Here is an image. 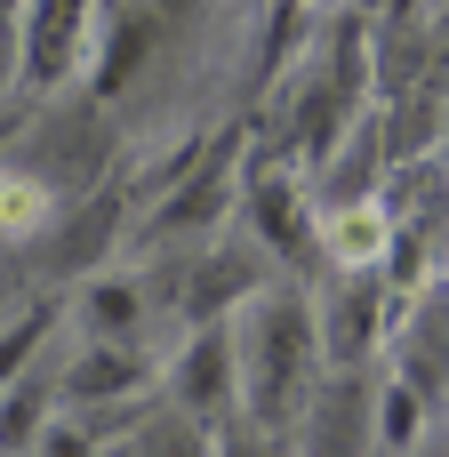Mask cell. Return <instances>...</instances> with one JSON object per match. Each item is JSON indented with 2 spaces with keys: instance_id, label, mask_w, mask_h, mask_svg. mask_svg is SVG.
<instances>
[{
  "instance_id": "1",
  "label": "cell",
  "mask_w": 449,
  "mask_h": 457,
  "mask_svg": "<svg viewBox=\"0 0 449 457\" xmlns=\"http://www.w3.org/2000/svg\"><path fill=\"white\" fill-rule=\"evenodd\" d=\"M241 345V426L257 434H297L329 353H321V305L305 289H257L233 313Z\"/></svg>"
},
{
  "instance_id": "2",
  "label": "cell",
  "mask_w": 449,
  "mask_h": 457,
  "mask_svg": "<svg viewBox=\"0 0 449 457\" xmlns=\"http://www.w3.org/2000/svg\"><path fill=\"white\" fill-rule=\"evenodd\" d=\"M370 72H378V56H370V40H362V24H337L313 56H305V80L289 88V129H281V153L297 161V169H329L362 129H370Z\"/></svg>"
},
{
  "instance_id": "3",
  "label": "cell",
  "mask_w": 449,
  "mask_h": 457,
  "mask_svg": "<svg viewBox=\"0 0 449 457\" xmlns=\"http://www.w3.org/2000/svg\"><path fill=\"white\" fill-rule=\"evenodd\" d=\"M8 161L32 169L40 185H56V201H80V193L112 185V177H121V137H112V120H104V96H48V104L16 129Z\"/></svg>"
},
{
  "instance_id": "4",
  "label": "cell",
  "mask_w": 449,
  "mask_h": 457,
  "mask_svg": "<svg viewBox=\"0 0 449 457\" xmlns=\"http://www.w3.org/2000/svg\"><path fill=\"white\" fill-rule=\"evenodd\" d=\"M241 209V185H233V145H201L185 177L161 185V201H137V257H185L201 241H217V225Z\"/></svg>"
},
{
  "instance_id": "5",
  "label": "cell",
  "mask_w": 449,
  "mask_h": 457,
  "mask_svg": "<svg viewBox=\"0 0 449 457\" xmlns=\"http://www.w3.org/2000/svg\"><path fill=\"white\" fill-rule=\"evenodd\" d=\"M104 0H24L16 8V88L32 104L72 96L80 72H96Z\"/></svg>"
},
{
  "instance_id": "6",
  "label": "cell",
  "mask_w": 449,
  "mask_h": 457,
  "mask_svg": "<svg viewBox=\"0 0 449 457\" xmlns=\"http://www.w3.org/2000/svg\"><path fill=\"white\" fill-rule=\"evenodd\" d=\"M297 457H386V361H329L297 434Z\"/></svg>"
},
{
  "instance_id": "7",
  "label": "cell",
  "mask_w": 449,
  "mask_h": 457,
  "mask_svg": "<svg viewBox=\"0 0 449 457\" xmlns=\"http://www.w3.org/2000/svg\"><path fill=\"white\" fill-rule=\"evenodd\" d=\"M129 217H137V177H112V185L80 193V201L48 225V241L32 249L40 273H48V289H80V281L112 273V265H121V241L137 233Z\"/></svg>"
},
{
  "instance_id": "8",
  "label": "cell",
  "mask_w": 449,
  "mask_h": 457,
  "mask_svg": "<svg viewBox=\"0 0 449 457\" xmlns=\"http://www.w3.org/2000/svg\"><path fill=\"white\" fill-rule=\"evenodd\" d=\"M161 394H169V410H185L193 426L233 434V418H241V345H233V321L185 329V345H177L169 370H161Z\"/></svg>"
},
{
  "instance_id": "9",
  "label": "cell",
  "mask_w": 449,
  "mask_h": 457,
  "mask_svg": "<svg viewBox=\"0 0 449 457\" xmlns=\"http://www.w3.org/2000/svg\"><path fill=\"white\" fill-rule=\"evenodd\" d=\"M386 378L402 394H418L434 410V426H449V273L402 305V321L386 337Z\"/></svg>"
},
{
  "instance_id": "10",
  "label": "cell",
  "mask_w": 449,
  "mask_h": 457,
  "mask_svg": "<svg viewBox=\"0 0 449 457\" xmlns=\"http://www.w3.org/2000/svg\"><path fill=\"white\" fill-rule=\"evenodd\" d=\"M241 217H249V241L281 265H305L321 257V201H305V185L289 169H249L241 177ZM313 273V265H305Z\"/></svg>"
},
{
  "instance_id": "11",
  "label": "cell",
  "mask_w": 449,
  "mask_h": 457,
  "mask_svg": "<svg viewBox=\"0 0 449 457\" xmlns=\"http://www.w3.org/2000/svg\"><path fill=\"white\" fill-rule=\"evenodd\" d=\"M394 241H402V225H394L386 193H378V201H337V209H321V265H329V273H386V265H394Z\"/></svg>"
},
{
  "instance_id": "12",
  "label": "cell",
  "mask_w": 449,
  "mask_h": 457,
  "mask_svg": "<svg viewBox=\"0 0 449 457\" xmlns=\"http://www.w3.org/2000/svg\"><path fill=\"white\" fill-rule=\"evenodd\" d=\"M72 313H80L88 345H137L145 321H153V289H145V273L112 265V273H96V281L72 289Z\"/></svg>"
},
{
  "instance_id": "13",
  "label": "cell",
  "mask_w": 449,
  "mask_h": 457,
  "mask_svg": "<svg viewBox=\"0 0 449 457\" xmlns=\"http://www.w3.org/2000/svg\"><path fill=\"white\" fill-rule=\"evenodd\" d=\"M48 426H56V378L32 370V378H16L0 394V457H32Z\"/></svg>"
},
{
  "instance_id": "14",
  "label": "cell",
  "mask_w": 449,
  "mask_h": 457,
  "mask_svg": "<svg viewBox=\"0 0 449 457\" xmlns=\"http://www.w3.org/2000/svg\"><path fill=\"white\" fill-rule=\"evenodd\" d=\"M112 457H217V434H209V426H193L185 410H169V402H161L145 426H129V442H121Z\"/></svg>"
},
{
  "instance_id": "15",
  "label": "cell",
  "mask_w": 449,
  "mask_h": 457,
  "mask_svg": "<svg viewBox=\"0 0 449 457\" xmlns=\"http://www.w3.org/2000/svg\"><path fill=\"white\" fill-rule=\"evenodd\" d=\"M48 337H56V297H32L16 321H0V394L16 378H32V361L48 353Z\"/></svg>"
},
{
  "instance_id": "16",
  "label": "cell",
  "mask_w": 449,
  "mask_h": 457,
  "mask_svg": "<svg viewBox=\"0 0 449 457\" xmlns=\"http://www.w3.org/2000/svg\"><path fill=\"white\" fill-rule=\"evenodd\" d=\"M32 457H112V450H104L80 418H56V426L40 434V450H32Z\"/></svg>"
},
{
  "instance_id": "17",
  "label": "cell",
  "mask_w": 449,
  "mask_h": 457,
  "mask_svg": "<svg viewBox=\"0 0 449 457\" xmlns=\"http://www.w3.org/2000/svg\"><path fill=\"white\" fill-rule=\"evenodd\" d=\"M233 457H297V450H289V434H257V426H241V434H233Z\"/></svg>"
},
{
  "instance_id": "18",
  "label": "cell",
  "mask_w": 449,
  "mask_h": 457,
  "mask_svg": "<svg viewBox=\"0 0 449 457\" xmlns=\"http://www.w3.org/2000/svg\"><path fill=\"white\" fill-rule=\"evenodd\" d=\"M24 120H32V104H24V96H0V153L16 145V129H24Z\"/></svg>"
}]
</instances>
